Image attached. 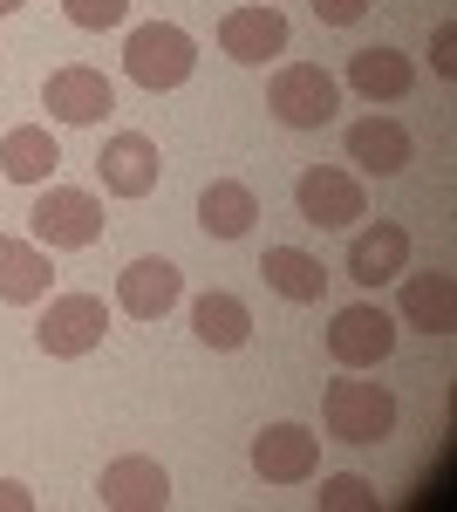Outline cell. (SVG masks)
Segmentation results:
<instances>
[{"label": "cell", "mask_w": 457, "mask_h": 512, "mask_svg": "<svg viewBox=\"0 0 457 512\" xmlns=\"http://www.w3.org/2000/svg\"><path fill=\"white\" fill-rule=\"evenodd\" d=\"M348 89L362 103H403L417 89V62L403 48H362V55H348Z\"/></svg>", "instance_id": "16"}, {"label": "cell", "mask_w": 457, "mask_h": 512, "mask_svg": "<svg viewBox=\"0 0 457 512\" xmlns=\"http://www.w3.org/2000/svg\"><path fill=\"white\" fill-rule=\"evenodd\" d=\"M191 328H198V342L205 349H246V335H253V308L239 301V294H226V287H212V294H198L191 301Z\"/></svg>", "instance_id": "20"}, {"label": "cell", "mask_w": 457, "mask_h": 512, "mask_svg": "<svg viewBox=\"0 0 457 512\" xmlns=\"http://www.w3.org/2000/svg\"><path fill=\"white\" fill-rule=\"evenodd\" d=\"M14 7H21V0H0V14H14Z\"/></svg>", "instance_id": "28"}, {"label": "cell", "mask_w": 457, "mask_h": 512, "mask_svg": "<svg viewBox=\"0 0 457 512\" xmlns=\"http://www.w3.org/2000/svg\"><path fill=\"white\" fill-rule=\"evenodd\" d=\"M451 48H457V28L444 21V28H437V41H430V69H437V76H457V55H451Z\"/></svg>", "instance_id": "26"}, {"label": "cell", "mask_w": 457, "mask_h": 512, "mask_svg": "<svg viewBox=\"0 0 457 512\" xmlns=\"http://www.w3.org/2000/svg\"><path fill=\"white\" fill-rule=\"evenodd\" d=\"M103 335H110V308H103V294H55L48 315L35 321V342L55 355V362L96 355V349H103Z\"/></svg>", "instance_id": "4"}, {"label": "cell", "mask_w": 457, "mask_h": 512, "mask_svg": "<svg viewBox=\"0 0 457 512\" xmlns=\"http://www.w3.org/2000/svg\"><path fill=\"white\" fill-rule=\"evenodd\" d=\"M62 14H69L76 28H116V21L130 14V0H62Z\"/></svg>", "instance_id": "24"}, {"label": "cell", "mask_w": 457, "mask_h": 512, "mask_svg": "<svg viewBox=\"0 0 457 512\" xmlns=\"http://www.w3.org/2000/svg\"><path fill=\"white\" fill-rule=\"evenodd\" d=\"M253 472L267 478V485H307V478L321 472V437L307 431V424H267V431L253 437Z\"/></svg>", "instance_id": "9"}, {"label": "cell", "mask_w": 457, "mask_h": 512, "mask_svg": "<svg viewBox=\"0 0 457 512\" xmlns=\"http://www.w3.org/2000/svg\"><path fill=\"white\" fill-rule=\"evenodd\" d=\"M28 226L48 253H82V246L103 239V198L82 192V185H48L28 212Z\"/></svg>", "instance_id": "3"}, {"label": "cell", "mask_w": 457, "mask_h": 512, "mask_svg": "<svg viewBox=\"0 0 457 512\" xmlns=\"http://www.w3.org/2000/svg\"><path fill=\"white\" fill-rule=\"evenodd\" d=\"M96 499L110 512H164L171 506V472L157 458H116L96 478Z\"/></svg>", "instance_id": "12"}, {"label": "cell", "mask_w": 457, "mask_h": 512, "mask_svg": "<svg viewBox=\"0 0 457 512\" xmlns=\"http://www.w3.org/2000/svg\"><path fill=\"white\" fill-rule=\"evenodd\" d=\"M96 171H103V192L116 198H151L157 178H164V158H157V144L144 130H116L110 144L96 151Z\"/></svg>", "instance_id": "10"}, {"label": "cell", "mask_w": 457, "mask_h": 512, "mask_svg": "<svg viewBox=\"0 0 457 512\" xmlns=\"http://www.w3.org/2000/svg\"><path fill=\"white\" fill-rule=\"evenodd\" d=\"M178 294H185V274L171 260H130L116 274V308L130 321H164L178 308Z\"/></svg>", "instance_id": "13"}, {"label": "cell", "mask_w": 457, "mask_h": 512, "mask_svg": "<svg viewBox=\"0 0 457 512\" xmlns=\"http://www.w3.org/2000/svg\"><path fill=\"white\" fill-rule=\"evenodd\" d=\"M314 506L321 512H376V485H369L362 472H335V478H321Z\"/></svg>", "instance_id": "23"}, {"label": "cell", "mask_w": 457, "mask_h": 512, "mask_svg": "<svg viewBox=\"0 0 457 512\" xmlns=\"http://www.w3.org/2000/svg\"><path fill=\"white\" fill-rule=\"evenodd\" d=\"M48 287H55L48 253H41L35 239H7L0 233V301L28 308V301H48Z\"/></svg>", "instance_id": "18"}, {"label": "cell", "mask_w": 457, "mask_h": 512, "mask_svg": "<svg viewBox=\"0 0 457 512\" xmlns=\"http://www.w3.org/2000/svg\"><path fill=\"white\" fill-rule=\"evenodd\" d=\"M253 219H260V198H253V185H239V178H212L198 192V226H205V239H246Z\"/></svg>", "instance_id": "17"}, {"label": "cell", "mask_w": 457, "mask_h": 512, "mask_svg": "<svg viewBox=\"0 0 457 512\" xmlns=\"http://www.w3.org/2000/svg\"><path fill=\"white\" fill-rule=\"evenodd\" d=\"M219 48H226L232 62H246V69H260L273 55H287V14L260 0V7H232L226 21H219Z\"/></svg>", "instance_id": "11"}, {"label": "cell", "mask_w": 457, "mask_h": 512, "mask_svg": "<svg viewBox=\"0 0 457 512\" xmlns=\"http://www.w3.org/2000/svg\"><path fill=\"white\" fill-rule=\"evenodd\" d=\"M314 14H321L328 28H355V21L369 14V0H314Z\"/></svg>", "instance_id": "25"}, {"label": "cell", "mask_w": 457, "mask_h": 512, "mask_svg": "<svg viewBox=\"0 0 457 512\" xmlns=\"http://www.w3.org/2000/svg\"><path fill=\"white\" fill-rule=\"evenodd\" d=\"M55 164H62V144L48 137V123H14V130L0 137V171H7L14 185H48Z\"/></svg>", "instance_id": "19"}, {"label": "cell", "mask_w": 457, "mask_h": 512, "mask_svg": "<svg viewBox=\"0 0 457 512\" xmlns=\"http://www.w3.org/2000/svg\"><path fill=\"white\" fill-rule=\"evenodd\" d=\"M0 512H35V492L14 485V478H0Z\"/></svg>", "instance_id": "27"}, {"label": "cell", "mask_w": 457, "mask_h": 512, "mask_svg": "<svg viewBox=\"0 0 457 512\" xmlns=\"http://www.w3.org/2000/svg\"><path fill=\"white\" fill-rule=\"evenodd\" d=\"M123 69H130L137 89H151V96L157 89H178L198 69V41L178 21H144V28H130V41H123Z\"/></svg>", "instance_id": "1"}, {"label": "cell", "mask_w": 457, "mask_h": 512, "mask_svg": "<svg viewBox=\"0 0 457 512\" xmlns=\"http://www.w3.org/2000/svg\"><path fill=\"white\" fill-rule=\"evenodd\" d=\"M410 267V233L396 226V219H376L369 233L348 239V280H362V287H382V280H396Z\"/></svg>", "instance_id": "15"}, {"label": "cell", "mask_w": 457, "mask_h": 512, "mask_svg": "<svg viewBox=\"0 0 457 512\" xmlns=\"http://www.w3.org/2000/svg\"><path fill=\"white\" fill-rule=\"evenodd\" d=\"M403 321L423 335H451L457 328V280L451 274H403Z\"/></svg>", "instance_id": "21"}, {"label": "cell", "mask_w": 457, "mask_h": 512, "mask_svg": "<svg viewBox=\"0 0 457 512\" xmlns=\"http://www.w3.org/2000/svg\"><path fill=\"white\" fill-rule=\"evenodd\" d=\"M348 164H362L376 178H396V171L417 164V137L396 117H362V123H348Z\"/></svg>", "instance_id": "14"}, {"label": "cell", "mask_w": 457, "mask_h": 512, "mask_svg": "<svg viewBox=\"0 0 457 512\" xmlns=\"http://www.w3.org/2000/svg\"><path fill=\"white\" fill-rule=\"evenodd\" d=\"M294 205H301L307 226L342 233V226H355L369 212V192H362V178L342 171V164H307L301 178H294Z\"/></svg>", "instance_id": "6"}, {"label": "cell", "mask_w": 457, "mask_h": 512, "mask_svg": "<svg viewBox=\"0 0 457 512\" xmlns=\"http://www.w3.org/2000/svg\"><path fill=\"white\" fill-rule=\"evenodd\" d=\"M328 355H335L342 369H376V362L396 355V321L382 315L376 301L335 308V321H328Z\"/></svg>", "instance_id": "7"}, {"label": "cell", "mask_w": 457, "mask_h": 512, "mask_svg": "<svg viewBox=\"0 0 457 512\" xmlns=\"http://www.w3.org/2000/svg\"><path fill=\"white\" fill-rule=\"evenodd\" d=\"M41 110L55 123H103L116 110V89L103 69H89V62H69V69H55V76L41 82Z\"/></svg>", "instance_id": "8"}, {"label": "cell", "mask_w": 457, "mask_h": 512, "mask_svg": "<svg viewBox=\"0 0 457 512\" xmlns=\"http://www.w3.org/2000/svg\"><path fill=\"white\" fill-rule=\"evenodd\" d=\"M260 280H267L280 301L307 308V301H321V287H328V267H321L314 253H301V246H267V260H260Z\"/></svg>", "instance_id": "22"}, {"label": "cell", "mask_w": 457, "mask_h": 512, "mask_svg": "<svg viewBox=\"0 0 457 512\" xmlns=\"http://www.w3.org/2000/svg\"><path fill=\"white\" fill-rule=\"evenodd\" d=\"M335 103H342V82L328 76L321 62H287V69L267 82V110L287 123V130H321V123L335 117Z\"/></svg>", "instance_id": "5"}, {"label": "cell", "mask_w": 457, "mask_h": 512, "mask_svg": "<svg viewBox=\"0 0 457 512\" xmlns=\"http://www.w3.org/2000/svg\"><path fill=\"white\" fill-rule=\"evenodd\" d=\"M321 424H328V437H342V444H382V437L396 431V396H389V383L342 376V383H328V396H321Z\"/></svg>", "instance_id": "2"}]
</instances>
